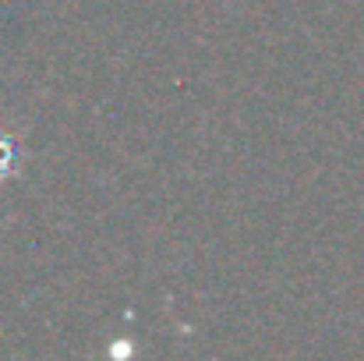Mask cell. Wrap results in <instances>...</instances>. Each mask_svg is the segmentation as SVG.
I'll return each mask as SVG.
<instances>
[{
  "label": "cell",
  "instance_id": "6da1fadb",
  "mask_svg": "<svg viewBox=\"0 0 364 361\" xmlns=\"http://www.w3.org/2000/svg\"><path fill=\"white\" fill-rule=\"evenodd\" d=\"M14 167H18V142L7 138V135H0V181L7 174H14Z\"/></svg>",
  "mask_w": 364,
  "mask_h": 361
}]
</instances>
